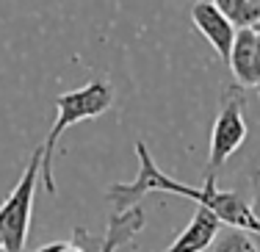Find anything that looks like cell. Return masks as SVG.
Wrapping results in <instances>:
<instances>
[{"mask_svg":"<svg viewBox=\"0 0 260 252\" xmlns=\"http://www.w3.org/2000/svg\"><path fill=\"white\" fill-rule=\"evenodd\" d=\"M136 155H139V175H136V180L114 183V186H108V192H105L108 202L114 205V213H125L130 208H136L141 197L150 194V192H166V194L188 197L197 205L213 211L216 216H219V222L230 225L233 230H244V233L260 236V219L252 213V205H246L238 192H221V188L216 186L213 172H208L205 183L197 188V186H188V183H180V180H175V177H169L166 172H160L155 167V161H152V152L147 150L144 141L136 144Z\"/></svg>","mask_w":260,"mask_h":252,"instance_id":"cell-1","label":"cell"},{"mask_svg":"<svg viewBox=\"0 0 260 252\" xmlns=\"http://www.w3.org/2000/svg\"><path fill=\"white\" fill-rule=\"evenodd\" d=\"M114 103V91L105 81H91L80 89L64 91V94L55 100V122L47 133L45 144H42V183H45V192L55 194V175H53V158H55V147L58 139L64 136V131H70L72 125L86 119H94V116L105 114Z\"/></svg>","mask_w":260,"mask_h":252,"instance_id":"cell-2","label":"cell"},{"mask_svg":"<svg viewBox=\"0 0 260 252\" xmlns=\"http://www.w3.org/2000/svg\"><path fill=\"white\" fill-rule=\"evenodd\" d=\"M42 177V147H36L25 172L0 205V236H3V252H22L30 233V213H34V197Z\"/></svg>","mask_w":260,"mask_h":252,"instance_id":"cell-3","label":"cell"},{"mask_svg":"<svg viewBox=\"0 0 260 252\" xmlns=\"http://www.w3.org/2000/svg\"><path fill=\"white\" fill-rule=\"evenodd\" d=\"M246 100L238 91H227L219 114H216L213 131H210V150H208V164L210 172L219 169L235 150H241L246 141V116H244Z\"/></svg>","mask_w":260,"mask_h":252,"instance_id":"cell-4","label":"cell"},{"mask_svg":"<svg viewBox=\"0 0 260 252\" xmlns=\"http://www.w3.org/2000/svg\"><path fill=\"white\" fill-rule=\"evenodd\" d=\"M191 20H194L197 30L210 42V47L219 53V58L230 64V53H233V45H235L238 30L227 22V17L216 9V3H208V0L194 3L191 6Z\"/></svg>","mask_w":260,"mask_h":252,"instance_id":"cell-5","label":"cell"},{"mask_svg":"<svg viewBox=\"0 0 260 252\" xmlns=\"http://www.w3.org/2000/svg\"><path fill=\"white\" fill-rule=\"evenodd\" d=\"M230 70L244 89L260 86V36L255 30H238L230 53Z\"/></svg>","mask_w":260,"mask_h":252,"instance_id":"cell-6","label":"cell"},{"mask_svg":"<svg viewBox=\"0 0 260 252\" xmlns=\"http://www.w3.org/2000/svg\"><path fill=\"white\" fill-rule=\"evenodd\" d=\"M219 227H221L219 216H216L213 211H208V208L200 205L194 211V216H191L188 227H183L180 236H177L166 249H160V252H205L210 244L216 241Z\"/></svg>","mask_w":260,"mask_h":252,"instance_id":"cell-7","label":"cell"},{"mask_svg":"<svg viewBox=\"0 0 260 252\" xmlns=\"http://www.w3.org/2000/svg\"><path fill=\"white\" fill-rule=\"evenodd\" d=\"M144 230V211L139 205L130 208L125 213H111L108 216V230L103 236L100 252H119L125 244H130L139 233Z\"/></svg>","mask_w":260,"mask_h":252,"instance_id":"cell-8","label":"cell"},{"mask_svg":"<svg viewBox=\"0 0 260 252\" xmlns=\"http://www.w3.org/2000/svg\"><path fill=\"white\" fill-rule=\"evenodd\" d=\"M216 9L227 17L235 30H252L260 25V0H219Z\"/></svg>","mask_w":260,"mask_h":252,"instance_id":"cell-9","label":"cell"},{"mask_svg":"<svg viewBox=\"0 0 260 252\" xmlns=\"http://www.w3.org/2000/svg\"><path fill=\"white\" fill-rule=\"evenodd\" d=\"M213 252H260L257 244L249 238V233L244 230H227L224 236L216 241Z\"/></svg>","mask_w":260,"mask_h":252,"instance_id":"cell-10","label":"cell"},{"mask_svg":"<svg viewBox=\"0 0 260 252\" xmlns=\"http://www.w3.org/2000/svg\"><path fill=\"white\" fill-rule=\"evenodd\" d=\"M252 213L260 219V175H255V205H252Z\"/></svg>","mask_w":260,"mask_h":252,"instance_id":"cell-11","label":"cell"},{"mask_svg":"<svg viewBox=\"0 0 260 252\" xmlns=\"http://www.w3.org/2000/svg\"><path fill=\"white\" fill-rule=\"evenodd\" d=\"M0 249H3V236H0Z\"/></svg>","mask_w":260,"mask_h":252,"instance_id":"cell-12","label":"cell"}]
</instances>
